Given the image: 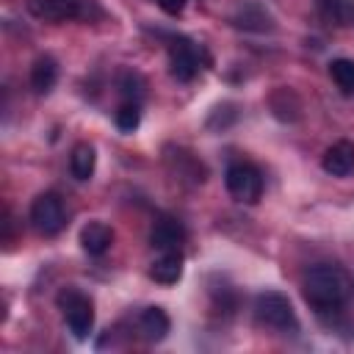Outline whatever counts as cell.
<instances>
[{
	"label": "cell",
	"instance_id": "4",
	"mask_svg": "<svg viewBox=\"0 0 354 354\" xmlns=\"http://www.w3.org/2000/svg\"><path fill=\"white\" fill-rule=\"evenodd\" d=\"M224 185L235 202L254 205L263 196V171L249 160H235L224 171Z\"/></svg>",
	"mask_w": 354,
	"mask_h": 354
},
{
	"label": "cell",
	"instance_id": "19",
	"mask_svg": "<svg viewBox=\"0 0 354 354\" xmlns=\"http://www.w3.org/2000/svg\"><path fill=\"white\" fill-rule=\"evenodd\" d=\"M158 6H160V11H166L169 17H177V14H183L185 0H158Z\"/></svg>",
	"mask_w": 354,
	"mask_h": 354
},
{
	"label": "cell",
	"instance_id": "10",
	"mask_svg": "<svg viewBox=\"0 0 354 354\" xmlns=\"http://www.w3.org/2000/svg\"><path fill=\"white\" fill-rule=\"evenodd\" d=\"M171 329V321L163 307H147L138 313V335L149 343H160Z\"/></svg>",
	"mask_w": 354,
	"mask_h": 354
},
{
	"label": "cell",
	"instance_id": "13",
	"mask_svg": "<svg viewBox=\"0 0 354 354\" xmlns=\"http://www.w3.org/2000/svg\"><path fill=\"white\" fill-rule=\"evenodd\" d=\"M58 80V64L53 55H39L30 66V88L36 94H50Z\"/></svg>",
	"mask_w": 354,
	"mask_h": 354
},
{
	"label": "cell",
	"instance_id": "11",
	"mask_svg": "<svg viewBox=\"0 0 354 354\" xmlns=\"http://www.w3.org/2000/svg\"><path fill=\"white\" fill-rule=\"evenodd\" d=\"M113 243V230L105 224V221H88L83 230H80V246L86 254L91 257H100L111 249Z\"/></svg>",
	"mask_w": 354,
	"mask_h": 354
},
{
	"label": "cell",
	"instance_id": "6",
	"mask_svg": "<svg viewBox=\"0 0 354 354\" xmlns=\"http://www.w3.org/2000/svg\"><path fill=\"white\" fill-rule=\"evenodd\" d=\"M30 224L39 235L53 238L66 227V210H64V199L55 191H44L33 199L30 205Z\"/></svg>",
	"mask_w": 354,
	"mask_h": 354
},
{
	"label": "cell",
	"instance_id": "12",
	"mask_svg": "<svg viewBox=\"0 0 354 354\" xmlns=\"http://www.w3.org/2000/svg\"><path fill=\"white\" fill-rule=\"evenodd\" d=\"M149 277L158 285H174L183 277V252L171 249V252H160L152 266H149Z\"/></svg>",
	"mask_w": 354,
	"mask_h": 354
},
{
	"label": "cell",
	"instance_id": "1",
	"mask_svg": "<svg viewBox=\"0 0 354 354\" xmlns=\"http://www.w3.org/2000/svg\"><path fill=\"white\" fill-rule=\"evenodd\" d=\"M354 282L346 268L335 263H318L313 266L301 279V296L318 315L340 313L351 299Z\"/></svg>",
	"mask_w": 354,
	"mask_h": 354
},
{
	"label": "cell",
	"instance_id": "16",
	"mask_svg": "<svg viewBox=\"0 0 354 354\" xmlns=\"http://www.w3.org/2000/svg\"><path fill=\"white\" fill-rule=\"evenodd\" d=\"M329 77L340 88V94H346V97L354 94V61L351 58H335L329 64Z\"/></svg>",
	"mask_w": 354,
	"mask_h": 354
},
{
	"label": "cell",
	"instance_id": "5",
	"mask_svg": "<svg viewBox=\"0 0 354 354\" xmlns=\"http://www.w3.org/2000/svg\"><path fill=\"white\" fill-rule=\"evenodd\" d=\"M30 17L41 22H69V19H86L91 11L102 14V8L94 0H25Z\"/></svg>",
	"mask_w": 354,
	"mask_h": 354
},
{
	"label": "cell",
	"instance_id": "3",
	"mask_svg": "<svg viewBox=\"0 0 354 354\" xmlns=\"http://www.w3.org/2000/svg\"><path fill=\"white\" fill-rule=\"evenodd\" d=\"M55 301H58V310L64 313V321H66L69 332L75 335V340H86L94 329V301L75 285L61 288Z\"/></svg>",
	"mask_w": 354,
	"mask_h": 354
},
{
	"label": "cell",
	"instance_id": "14",
	"mask_svg": "<svg viewBox=\"0 0 354 354\" xmlns=\"http://www.w3.org/2000/svg\"><path fill=\"white\" fill-rule=\"evenodd\" d=\"M315 11L329 25H354V0H315Z\"/></svg>",
	"mask_w": 354,
	"mask_h": 354
},
{
	"label": "cell",
	"instance_id": "7",
	"mask_svg": "<svg viewBox=\"0 0 354 354\" xmlns=\"http://www.w3.org/2000/svg\"><path fill=\"white\" fill-rule=\"evenodd\" d=\"M202 69V61H199V50L191 39L185 36H174L169 41V72L174 80L180 83H191Z\"/></svg>",
	"mask_w": 354,
	"mask_h": 354
},
{
	"label": "cell",
	"instance_id": "17",
	"mask_svg": "<svg viewBox=\"0 0 354 354\" xmlns=\"http://www.w3.org/2000/svg\"><path fill=\"white\" fill-rule=\"evenodd\" d=\"M113 122L122 133H133L141 124V102H122L113 113Z\"/></svg>",
	"mask_w": 354,
	"mask_h": 354
},
{
	"label": "cell",
	"instance_id": "15",
	"mask_svg": "<svg viewBox=\"0 0 354 354\" xmlns=\"http://www.w3.org/2000/svg\"><path fill=\"white\" fill-rule=\"evenodd\" d=\"M94 166H97V152H94V147L86 144V141L75 144L72 152H69V171H72V177L80 180V183H86V180H91V174H94Z\"/></svg>",
	"mask_w": 354,
	"mask_h": 354
},
{
	"label": "cell",
	"instance_id": "9",
	"mask_svg": "<svg viewBox=\"0 0 354 354\" xmlns=\"http://www.w3.org/2000/svg\"><path fill=\"white\" fill-rule=\"evenodd\" d=\"M321 166L326 174L332 177H348L354 171V144L351 141H337L332 144L324 158H321Z\"/></svg>",
	"mask_w": 354,
	"mask_h": 354
},
{
	"label": "cell",
	"instance_id": "2",
	"mask_svg": "<svg viewBox=\"0 0 354 354\" xmlns=\"http://www.w3.org/2000/svg\"><path fill=\"white\" fill-rule=\"evenodd\" d=\"M254 315L263 326L282 332V335H296L299 332V315L290 304V299L279 290H263L254 299Z\"/></svg>",
	"mask_w": 354,
	"mask_h": 354
},
{
	"label": "cell",
	"instance_id": "8",
	"mask_svg": "<svg viewBox=\"0 0 354 354\" xmlns=\"http://www.w3.org/2000/svg\"><path fill=\"white\" fill-rule=\"evenodd\" d=\"M185 241V227L180 218L174 216H158L152 230H149V243L152 249L158 252H171V249H180Z\"/></svg>",
	"mask_w": 354,
	"mask_h": 354
},
{
	"label": "cell",
	"instance_id": "18",
	"mask_svg": "<svg viewBox=\"0 0 354 354\" xmlns=\"http://www.w3.org/2000/svg\"><path fill=\"white\" fill-rule=\"evenodd\" d=\"M119 94H122V102H141V97H144V80H141V75L122 72V77H119Z\"/></svg>",
	"mask_w": 354,
	"mask_h": 354
}]
</instances>
